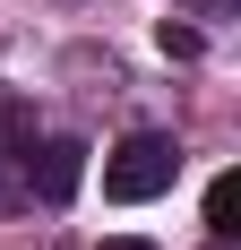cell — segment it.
<instances>
[{
	"label": "cell",
	"mask_w": 241,
	"mask_h": 250,
	"mask_svg": "<svg viewBox=\"0 0 241 250\" xmlns=\"http://www.w3.org/2000/svg\"><path fill=\"white\" fill-rule=\"evenodd\" d=\"M172 173H181V147H172L164 129H138V138H120V147L103 155V199L146 207V199L172 190Z\"/></svg>",
	"instance_id": "1"
},
{
	"label": "cell",
	"mask_w": 241,
	"mask_h": 250,
	"mask_svg": "<svg viewBox=\"0 0 241 250\" xmlns=\"http://www.w3.org/2000/svg\"><path fill=\"white\" fill-rule=\"evenodd\" d=\"M26 199H43V207H69L78 199V181H86V147L78 138H43V147H26Z\"/></svg>",
	"instance_id": "2"
},
{
	"label": "cell",
	"mask_w": 241,
	"mask_h": 250,
	"mask_svg": "<svg viewBox=\"0 0 241 250\" xmlns=\"http://www.w3.org/2000/svg\"><path fill=\"white\" fill-rule=\"evenodd\" d=\"M26 147H35V112L0 86V164H9V155H26Z\"/></svg>",
	"instance_id": "3"
},
{
	"label": "cell",
	"mask_w": 241,
	"mask_h": 250,
	"mask_svg": "<svg viewBox=\"0 0 241 250\" xmlns=\"http://www.w3.org/2000/svg\"><path fill=\"white\" fill-rule=\"evenodd\" d=\"M233 216H241V173H216L207 181V233H241Z\"/></svg>",
	"instance_id": "4"
},
{
	"label": "cell",
	"mask_w": 241,
	"mask_h": 250,
	"mask_svg": "<svg viewBox=\"0 0 241 250\" xmlns=\"http://www.w3.org/2000/svg\"><path fill=\"white\" fill-rule=\"evenodd\" d=\"M155 43H164L172 61H198V26H172V18H164V26H155Z\"/></svg>",
	"instance_id": "5"
},
{
	"label": "cell",
	"mask_w": 241,
	"mask_h": 250,
	"mask_svg": "<svg viewBox=\"0 0 241 250\" xmlns=\"http://www.w3.org/2000/svg\"><path fill=\"white\" fill-rule=\"evenodd\" d=\"M181 9H190V18H233L241 0H181Z\"/></svg>",
	"instance_id": "6"
},
{
	"label": "cell",
	"mask_w": 241,
	"mask_h": 250,
	"mask_svg": "<svg viewBox=\"0 0 241 250\" xmlns=\"http://www.w3.org/2000/svg\"><path fill=\"white\" fill-rule=\"evenodd\" d=\"M103 250H155V242H138V233H112V242H103Z\"/></svg>",
	"instance_id": "7"
},
{
	"label": "cell",
	"mask_w": 241,
	"mask_h": 250,
	"mask_svg": "<svg viewBox=\"0 0 241 250\" xmlns=\"http://www.w3.org/2000/svg\"><path fill=\"white\" fill-rule=\"evenodd\" d=\"M207 250H241V242H233V233H216V242H207Z\"/></svg>",
	"instance_id": "8"
}]
</instances>
